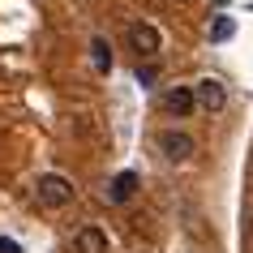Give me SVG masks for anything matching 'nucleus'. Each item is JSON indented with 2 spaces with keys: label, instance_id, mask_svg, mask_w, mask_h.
<instances>
[{
  "label": "nucleus",
  "instance_id": "423d86ee",
  "mask_svg": "<svg viewBox=\"0 0 253 253\" xmlns=\"http://www.w3.org/2000/svg\"><path fill=\"white\" fill-rule=\"evenodd\" d=\"M112 245H107V232L103 227H94V223H86V227H78V236H73V253H107Z\"/></svg>",
  "mask_w": 253,
  "mask_h": 253
},
{
  "label": "nucleus",
  "instance_id": "f03ea898",
  "mask_svg": "<svg viewBox=\"0 0 253 253\" xmlns=\"http://www.w3.org/2000/svg\"><path fill=\"white\" fill-rule=\"evenodd\" d=\"M159 150L168 163H189L193 159V150H198V142L189 133H180V129H168V133H159Z\"/></svg>",
  "mask_w": 253,
  "mask_h": 253
},
{
  "label": "nucleus",
  "instance_id": "9d476101",
  "mask_svg": "<svg viewBox=\"0 0 253 253\" xmlns=\"http://www.w3.org/2000/svg\"><path fill=\"white\" fill-rule=\"evenodd\" d=\"M137 82H142V86H150V82H155V69H150V65L137 69Z\"/></svg>",
  "mask_w": 253,
  "mask_h": 253
},
{
  "label": "nucleus",
  "instance_id": "0eeeda50",
  "mask_svg": "<svg viewBox=\"0 0 253 253\" xmlns=\"http://www.w3.org/2000/svg\"><path fill=\"white\" fill-rule=\"evenodd\" d=\"M137 193V172H116L112 176V185H107V202H129Z\"/></svg>",
  "mask_w": 253,
  "mask_h": 253
},
{
  "label": "nucleus",
  "instance_id": "7ed1b4c3",
  "mask_svg": "<svg viewBox=\"0 0 253 253\" xmlns=\"http://www.w3.org/2000/svg\"><path fill=\"white\" fill-rule=\"evenodd\" d=\"M193 94H198V107H202V112H211V116L227 107V86L219 78H202L198 86H193Z\"/></svg>",
  "mask_w": 253,
  "mask_h": 253
},
{
  "label": "nucleus",
  "instance_id": "20e7f679",
  "mask_svg": "<svg viewBox=\"0 0 253 253\" xmlns=\"http://www.w3.org/2000/svg\"><path fill=\"white\" fill-rule=\"evenodd\" d=\"M159 30H155V26H150V22H133V26H129V47H133V52L137 56H146V60H150V56H159Z\"/></svg>",
  "mask_w": 253,
  "mask_h": 253
},
{
  "label": "nucleus",
  "instance_id": "6e6552de",
  "mask_svg": "<svg viewBox=\"0 0 253 253\" xmlns=\"http://www.w3.org/2000/svg\"><path fill=\"white\" fill-rule=\"evenodd\" d=\"M90 60L99 73H112V47H107V39H94L90 43Z\"/></svg>",
  "mask_w": 253,
  "mask_h": 253
},
{
  "label": "nucleus",
  "instance_id": "f257e3e1",
  "mask_svg": "<svg viewBox=\"0 0 253 253\" xmlns=\"http://www.w3.org/2000/svg\"><path fill=\"white\" fill-rule=\"evenodd\" d=\"M35 198H39V206H47V211H60V206L73 202V185H69L60 172H47V176L35 180Z\"/></svg>",
  "mask_w": 253,
  "mask_h": 253
},
{
  "label": "nucleus",
  "instance_id": "1a4fd4ad",
  "mask_svg": "<svg viewBox=\"0 0 253 253\" xmlns=\"http://www.w3.org/2000/svg\"><path fill=\"white\" fill-rule=\"evenodd\" d=\"M232 30H236V26H232V17H219V22L211 26V39L223 43V39H232Z\"/></svg>",
  "mask_w": 253,
  "mask_h": 253
},
{
  "label": "nucleus",
  "instance_id": "9b49d317",
  "mask_svg": "<svg viewBox=\"0 0 253 253\" xmlns=\"http://www.w3.org/2000/svg\"><path fill=\"white\" fill-rule=\"evenodd\" d=\"M0 253H22V249H17V240H9V236H0Z\"/></svg>",
  "mask_w": 253,
  "mask_h": 253
},
{
  "label": "nucleus",
  "instance_id": "39448f33",
  "mask_svg": "<svg viewBox=\"0 0 253 253\" xmlns=\"http://www.w3.org/2000/svg\"><path fill=\"white\" fill-rule=\"evenodd\" d=\"M193 107H198V94L189 90V86H172V90L163 94V112H168V116H193Z\"/></svg>",
  "mask_w": 253,
  "mask_h": 253
}]
</instances>
